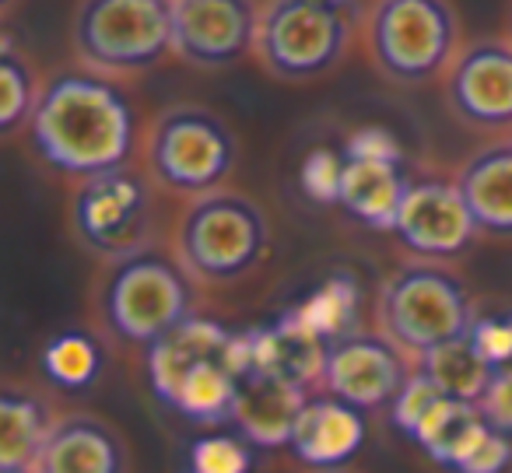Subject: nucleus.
I'll return each instance as SVG.
<instances>
[{
	"label": "nucleus",
	"mask_w": 512,
	"mask_h": 473,
	"mask_svg": "<svg viewBox=\"0 0 512 473\" xmlns=\"http://www.w3.org/2000/svg\"><path fill=\"white\" fill-rule=\"evenodd\" d=\"M137 109L127 88L88 67L57 71L43 81V95L29 120L32 151L53 172L88 179L134 162Z\"/></svg>",
	"instance_id": "f257e3e1"
},
{
	"label": "nucleus",
	"mask_w": 512,
	"mask_h": 473,
	"mask_svg": "<svg viewBox=\"0 0 512 473\" xmlns=\"http://www.w3.org/2000/svg\"><path fill=\"white\" fill-rule=\"evenodd\" d=\"M200 281L183 267L176 249L144 246L109 260L95 281V319L127 347L148 351L155 340L200 316Z\"/></svg>",
	"instance_id": "f03ea898"
},
{
	"label": "nucleus",
	"mask_w": 512,
	"mask_h": 473,
	"mask_svg": "<svg viewBox=\"0 0 512 473\" xmlns=\"http://www.w3.org/2000/svg\"><path fill=\"white\" fill-rule=\"evenodd\" d=\"M172 249L200 284H235L271 253V218L260 200L221 186L186 200Z\"/></svg>",
	"instance_id": "7ed1b4c3"
},
{
	"label": "nucleus",
	"mask_w": 512,
	"mask_h": 473,
	"mask_svg": "<svg viewBox=\"0 0 512 473\" xmlns=\"http://www.w3.org/2000/svg\"><path fill=\"white\" fill-rule=\"evenodd\" d=\"M362 25L358 0H267L253 57L278 81H316L348 57Z\"/></svg>",
	"instance_id": "20e7f679"
},
{
	"label": "nucleus",
	"mask_w": 512,
	"mask_h": 473,
	"mask_svg": "<svg viewBox=\"0 0 512 473\" xmlns=\"http://www.w3.org/2000/svg\"><path fill=\"white\" fill-rule=\"evenodd\" d=\"M376 319L379 330L418 365L428 351L467 337L477 305L467 281L449 263L411 260L383 281Z\"/></svg>",
	"instance_id": "39448f33"
},
{
	"label": "nucleus",
	"mask_w": 512,
	"mask_h": 473,
	"mask_svg": "<svg viewBox=\"0 0 512 473\" xmlns=\"http://www.w3.org/2000/svg\"><path fill=\"white\" fill-rule=\"evenodd\" d=\"M369 64L390 85L421 88L442 81L463 50L453 0H376L365 15Z\"/></svg>",
	"instance_id": "423d86ee"
},
{
	"label": "nucleus",
	"mask_w": 512,
	"mask_h": 473,
	"mask_svg": "<svg viewBox=\"0 0 512 473\" xmlns=\"http://www.w3.org/2000/svg\"><path fill=\"white\" fill-rule=\"evenodd\" d=\"M74 57L106 78H137L176 57V0H78Z\"/></svg>",
	"instance_id": "0eeeda50"
},
{
	"label": "nucleus",
	"mask_w": 512,
	"mask_h": 473,
	"mask_svg": "<svg viewBox=\"0 0 512 473\" xmlns=\"http://www.w3.org/2000/svg\"><path fill=\"white\" fill-rule=\"evenodd\" d=\"M144 169L172 197H204L228 183L239 162V141L225 116L179 102L151 120L144 134Z\"/></svg>",
	"instance_id": "6e6552de"
},
{
	"label": "nucleus",
	"mask_w": 512,
	"mask_h": 473,
	"mask_svg": "<svg viewBox=\"0 0 512 473\" xmlns=\"http://www.w3.org/2000/svg\"><path fill=\"white\" fill-rule=\"evenodd\" d=\"M155 179L134 162L78 179L71 193V232L99 260H120L155 246Z\"/></svg>",
	"instance_id": "1a4fd4ad"
},
{
	"label": "nucleus",
	"mask_w": 512,
	"mask_h": 473,
	"mask_svg": "<svg viewBox=\"0 0 512 473\" xmlns=\"http://www.w3.org/2000/svg\"><path fill=\"white\" fill-rule=\"evenodd\" d=\"M442 95L463 127L512 137V39L484 36L463 43L442 78Z\"/></svg>",
	"instance_id": "9d476101"
},
{
	"label": "nucleus",
	"mask_w": 512,
	"mask_h": 473,
	"mask_svg": "<svg viewBox=\"0 0 512 473\" xmlns=\"http://www.w3.org/2000/svg\"><path fill=\"white\" fill-rule=\"evenodd\" d=\"M414 368L411 354L400 351L383 330H355L330 340L320 386L358 410H390Z\"/></svg>",
	"instance_id": "9b49d317"
},
{
	"label": "nucleus",
	"mask_w": 512,
	"mask_h": 473,
	"mask_svg": "<svg viewBox=\"0 0 512 473\" xmlns=\"http://www.w3.org/2000/svg\"><path fill=\"white\" fill-rule=\"evenodd\" d=\"M393 235L414 260L453 263L474 246L481 228H477L456 179L421 176L411 179Z\"/></svg>",
	"instance_id": "f8f14e48"
},
{
	"label": "nucleus",
	"mask_w": 512,
	"mask_h": 473,
	"mask_svg": "<svg viewBox=\"0 0 512 473\" xmlns=\"http://www.w3.org/2000/svg\"><path fill=\"white\" fill-rule=\"evenodd\" d=\"M264 4L256 0H176V57L197 71H225L256 53Z\"/></svg>",
	"instance_id": "ddd939ff"
},
{
	"label": "nucleus",
	"mask_w": 512,
	"mask_h": 473,
	"mask_svg": "<svg viewBox=\"0 0 512 473\" xmlns=\"http://www.w3.org/2000/svg\"><path fill=\"white\" fill-rule=\"evenodd\" d=\"M306 400L309 389L278 379V375L246 368L239 375V389H235L228 421L256 449H281V445H292L295 424H299Z\"/></svg>",
	"instance_id": "4468645a"
},
{
	"label": "nucleus",
	"mask_w": 512,
	"mask_h": 473,
	"mask_svg": "<svg viewBox=\"0 0 512 473\" xmlns=\"http://www.w3.org/2000/svg\"><path fill=\"white\" fill-rule=\"evenodd\" d=\"M39 473H130V449L123 435L99 414H60L50 442L36 463Z\"/></svg>",
	"instance_id": "2eb2a0df"
},
{
	"label": "nucleus",
	"mask_w": 512,
	"mask_h": 473,
	"mask_svg": "<svg viewBox=\"0 0 512 473\" xmlns=\"http://www.w3.org/2000/svg\"><path fill=\"white\" fill-rule=\"evenodd\" d=\"M365 410L337 400V396H309L295 424L292 452L306 470H337L365 442Z\"/></svg>",
	"instance_id": "dca6fc26"
},
{
	"label": "nucleus",
	"mask_w": 512,
	"mask_h": 473,
	"mask_svg": "<svg viewBox=\"0 0 512 473\" xmlns=\"http://www.w3.org/2000/svg\"><path fill=\"white\" fill-rule=\"evenodd\" d=\"M327 340L316 330H309L295 312H285L274 326L246 333L249 368L267 375H278L285 382H295L302 389H313L323 382L327 368Z\"/></svg>",
	"instance_id": "f3484780"
},
{
	"label": "nucleus",
	"mask_w": 512,
	"mask_h": 473,
	"mask_svg": "<svg viewBox=\"0 0 512 473\" xmlns=\"http://www.w3.org/2000/svg\"><path fill=\"white\" fill-rule=\"evenodd\" d=\"M453 179L481 235L512 239V137L477 148Z\"/></svg>",
	"instance_id": "a211bd4d"
},
{
	"label": "nucleus",
	"mask_w": 512,
	"mask_h": 473,
	"mask_svg": "<svg viewBox=\"0 0 512 473\" xmlns=\"http://www.w3.org/2000/svg\"><path fill=\"white\" fill-rule=\"evenodd\" d=\"M411 179L400 158H348L344 155V179L337 204L376 232H393Z\"/></svg>",
	"instance_id": "6ab92c4d"
},
{
	"label": "nucleus",
	"mask_w": 512,
	"mask_h": 473,
	"mask_svg": "<svg viewBox=\"0 0 512 473\" xmlns=\"http://www.w3.org/2000/svg\"><path fill=\"white\" fill-rule=\"evenodd\" d=\"M235 337L239 333H228L221 323L207 316H193L183 326H176L172 333H165L162 340L148 347V379L155 389L158 400L172 393L179 379H183L190 368H197L207 358H221V354L235 351Z\"/></svg>",
	"instance_id": "aec40b11"
},
{
	"label": "nucleus",
	"mask_w": 512,
	"mask_h": 473,
	"mask_svg": "<svg viewBox=\"0 0 512 473\" xmlns=\"http://www.w3.org/2000/svg\"><path fill=\"white\" fill-rule=\"evenodd\" d=\"M60 414L32 386L8 382L0 393V470H29L39 463Z\"/></svg>",
	"instance_id": "412c9836"
},
{
	"label": "nucleus",
	"mask_w": 512,
	"mask_h": 473,
	"mask_svg": "<svg viewBox=\"0 0 512 473\" xmlns=\"http://www.w3.org/2000/svg\"><path fill=\"white\" fill-rule=\"evenodd\" d=\"M491 431L488 417L481 414L477 403L467 400H449L442 396L432 410L425 414V421L411 431V442H418L428 452V459H435L439 466H446L449 473H456L467 463L470 452L481 445V438Z\"/></svg>",
	"instance_id": "4be33fe9"
},
{
	"label": "nucleus",
	"mask_w": 512,
	"mask_h": 473,
	"mask_svg": "<svg viewBox=\"0 0 512 473\" xmlns=\"http://www.w3.org/2000/svg\"><path fill=\"white\" fill-rule=\"evenodd\" d=\"M418 368L435 382L442 396L449 400H467V403H481L484 389H488L491 375L495 368L481 358V351L474 347V340L460 337V340H449V344L435 347L428 351L425 358L418 361Z\"/></svg>",
	"instance_id": "5701e85b"
},
{
	"label": "nucleus",
	"mask_w": 512,
	"mask_h": 473,
	"mask_svg": "<svg viewBox=\"0 0 512 473\" xmlns=\"http://www.w3.org/2000/svg\"><path fill=\"white\" fill-rule=\"evenodd\" d=\"M358 284L351 274H334L330 281H323L299 309H292L309 330H316L323 340H341L348 333L358 330Z\"/></svg>",
	"instance_id": "b1692460"
},
{
	"label": "nucleus",
	"mask_w": 512,
	"mask_h": 473,
	"mask_svg": "<svg viewBox=\"0 0 512 473\" xmlns=\"http://www.w3.org/2000/svg\"><path fill=\"white\" fill-rule=\"evenodd\" d=\"M39 95H43V81H39L32 60L18 53L11 39H4V50H0V130L11 137L29 127Z\"/></svg>",
	"instance_id": "393cba45"
},
{
	"label": "nucleus",
	"mask_w": 512,
	"mask_h": 473,
	"mask_svg": "<svg viewBox=\"0 0 512 473\" xmlns=\"http://www.w3.org/2000/svg\"><path fill=\"white\" fill-rule=\"evenodd\" d=\"M99 368H102L99 344L81 330L57 333V337L43 347V372H46V379L60 389L92 386Z\"/></svg>",
	"instance_id": "a878e982"
},
{
	"label": "nucleus",
	"mask_w": 512,
	"mask_h": 473,
	"mask_svg": "<svg viewBox=\"0 0 512 473\" xmlns=\"http://www.w3.org/2000/svg\"><path fill=\"white\" fill-rule=\"evenodd\" d=\"M253 452L242 435H204L190 449V473H249Z\"/></svg>",
	"instance_id": "bb28decb"
},
{
	"label": "nucleus",
	"mask_w": 512,
	"mask_h": 473,
	"mask_svg": "<svg viewBox=\"0 0 512 473\" xmlns=\"http://www.w3.org/2000/svg\"><path fill=\"white\" fill-rule=\"evenodd\" d=\"M302 190L316 204H337L341 197V179H344V151L334 148H316L302 158Z\"/></svg>",
	"instance_id": "cd10ccee"
},
{
	"label": "nucleus",
	"mask_w": 512,
	"mask_h": 473,
	"mask_svg": "<svg viewBox=\"0 0 512 473\" xmlns=\"http://www.w3.org/2000/svg\"><path fill=\"white\" fill-rule=\"evenodd\" d=\"M439 400H442V393L435 389V382L428 379L421 368H414V375L407 379V386L400 389V396L393 400V407H390L393 424H397V428L404 431L407 438H411V431L418 428L421 421H425V414Z\"/></svg>",
	"instance_id": "c85d7f7f"
},
{
	"label": "nucleus",
	"mask_w": 512,
	"mask_h": 473,
	"mask_svg": "<svg viewBox=\"0 0 512 473\" xmlns=\"http://www.w3.org/2000/svg\"><path fill=\"white\" fill-rule=\"evenodd\" d=\"M470 340L491 368H509L512 361V316L509 312H484L470 326Z\"/></svg>",
	"instance_id": "c756f323"
},
{
	"label": "nucleus",
	"mask_w": 512,
	"mask_h": 473,
	"mask_svg": "<svg viewBox=\"0 0 512 473\" xmlns=\"http://www.w3.org/2000/svg\"><path fill=\"white\" fill-rule=\"evenodd\" d=\"M512 466V435L491 428L456 473H505Z\"/></svg>",
	"instance_id": "7c9ffc66"
},
{
	"label": "nucleus",
	"mask_w": 512,
	"mask_h": 473,
	"mask_svg": "<svg viewBox=\"0 0 512 473\" xmlns=\"http://www.w3.org/2000/svg\"><path fill=\"white\" fill-rule=\"evenodd\" d=\"M477 407H481V414L488 417L491 428L512 435V368H498V372L491 375L488 389H484Z\"/></svg>",
	"instance_id": "2f4dec72"
},
{
	"label": "nucleus",
	"mask_w": 512,
	"mask_h": 473,
	"mask_svg": "<svg viewBox=\"0 0 512 473\" xmlns=\"http://www.w3.org/2000/svg\"><path fill=\"white\" fill-rule=\"evenodd\" d=\"M344 155L348 158H400V144L390 130L383 127H362L348 137L344 144Z\"/></svg>",
	"instance_id": "473e14b6"
},
{
	"label": "nucleus",
	"mask_w": 512,
	"mask_h": 473,
	"mask_svg": "<svg viewBox=\"0 0 512 473\" xmlns=\"http://www.w3.org/2000/svg\"><path fill=\"white\" fill-rule=\"evenodd\" d=\"M306 473H351V470H344V466H337V470H306Z\"/></svg>",
	"instance_id": "72a5a7b5"
},
{
	"label": "nucleus",
	"mask_w": 512,
	"mask_h": 473,
	"mask_svg": "<svg viewBox=\"0 0 512 473\" xmlns=\"http://www.w3.org/2000/svg\"><path fill=\"white\" fill-rule=\"evenodd\" d=\"M0 473H39L36 466H29V470H0Z\"/></svg>",
	"instance_id": "f704fd0d"
},
{
	"label": "nucleus",
	"mask_w": 512,
	"mask_h": 473,
	"mask_svg": "<svg viewBox=\"0 0 512 473\" xmlns=\"http://www.w3.org/2000/svg\"><path fill=\"white\" fill-rule=\"evenodd\" d=\"M11 4H15V0H4V8H11Z\"/></svg>",
	"instance_id": "c9c22d12"
},
{
	"label": "nucleus",
	"mask_w": 512,
	"mask_h": 473,
	"mask_svg": "<svg viewBox=\"0 0 512 473\" xmlns=\"http://www.w3.org/2000/svg\"><path fill=\"white\" fill-rule=\"evenodd\" d=\"M509 39H512V15H509Z\"/></svg>",
	"instance_id": "e433bc0d"
},
{
	"label": "nucleus",
	"mask_w": 512,
	"mask_h": 473,
	"mask_svg": "<svg viewBox=\"0 0 512 473\" xmlns=\"http://www.w3.org/2000/svg\"><path fill=\"white\" fill-rule=\"evenodd\" d=\"M509 316H512V309H509ZM509 368H512V361H509Z\"/></svg>",
	"instance_id": "4c0bfd02"
}]
</instances>
